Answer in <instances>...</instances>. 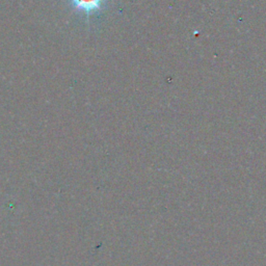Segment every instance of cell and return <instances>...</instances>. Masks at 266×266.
Instances as JSON below:
<instances>
[{
    "label": "cell",
    "instance_id": "cell-1",
    "mask_svg": "<svg viewBox=\"0 0 266 266\" xmlns=\"http://www.w3.org/2000/svg\"><path fill=\"white\" fill-rule=\"evenodd\" d=\"M74 13L90 19L101 13L110 0H64Z\"/></svg>",
    "mask_w": 266,
    "mask_h": 266
}]
</instances>
